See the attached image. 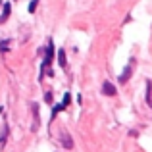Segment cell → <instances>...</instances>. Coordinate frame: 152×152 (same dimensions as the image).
<instances>
[{
	"label": "cell",
	"instance_id": "6da1fadb",
	"mask_svg": "<svg viewBox=\"0 0 152 152\" xmlns=\"http://www.w3.org/2000/svg\"><path fill=\"white\" fill-rule=\"evenodd\" d=\"M52 56H54V45H52V42H48V48H46V58H45V62H42V71H46L48 75H52V71H50Z\"/></svg>",
	"mask_w": 152,
	"mask_h": 152
},
{
	"label": "cell",
	"instance_id": "7a4b0ae2",
	"mask_svg": "<svg viewBox=\"0 0 152 152\" xmlns=\"http://www.w3.org/2000/svg\"><path fill=\"white\" fill-rule=\"evenodd\" d=\"M60 139H62V145L66 146V148H73V141H71L69 133H67L66 129H62V131H60Z\"/></svg>",
	"mask_w": 152,
	"mask_h": 152
},
{
	"label": "cell",
	"instance_id": "3957f363",
	"mask_svg": "<svg viewBox=\"0 0 152 152\" xmlns=\"http://www.w3.org/2000/svg\"><path fill=\"white\" fill-rule=\"evenodd\" d=\"M31 110H33V119H35V123H33V131H37V129H39V121H41V119H39V104H37V102H33V104H31Z\"/></svg>",
	"mask_w": 152,
	"mask_h": 152
},
{
	"label": "cell",
	"instance_id": "277c9868",
	"mask_svg": "<svg viewBox=\"0 0 152 152\" xmlns=\"http://www.w3.org/2000/svg\"><path fill=\"white\" fill-rule=\"evenodd\" d=\"M131 73H133V69H131V66H127L125 69H123V73L119 75V85H125L127 81H129V77H131Z\"/></svg>",
	"mask_w": 152,
	"mask_h": 152
},
{
	"label": "cell",
	"instance_id": "5b68a950",
	"mask_svg": "<svg viewBox=\"0 0 152 152\" xmlns=\"http://www.w3.org/2000/svg\"><path fill=\"white\" fill-rule=\"evenodd\" d=\"M102 93L106 94V96H115V93H118V91H115V87L112 85V83H104V87H102Z\"/></svg>",
	"mask_w": 152,
	"mask_h": 152
},
{
	"label": "cell",
	"instance_id": "8992f818",
	"mask_svg": "<svg viewBox=\"0 0 152 152\" xmlns=\"http://www.w3.org/2000/svg\"><path fill=\"white\" fill-rule=\"evenodd\" d=\"M58 64H60V67H66V66H67V60H66V52H64L62 48L58 50Z\"/></svg>",
	"mask_w": 152,
	"mask_h": 152
},
{
	"label": "cell",
	"instance_id": "52a82bcc",
	"mask_svg": "<svg viewBox=\"0 0 152 152\" xmlns=\"http://www.w3.org/2000/svg\"><path fill=\"white\" fill-rule=\"evenodd\" d=\"M146 104L152 108V83L146 81Z\"/></svg>",
	"mask_w": 152,
	"mask_h": 152
},
{
	"label": "cell",
	"instance_id": "ba28073f",
	"mask_svg": "<svg viewBox=\"0 0 152 152\" xmlns=\"http://www.w3.org/2000/svg\"><path fill=\"white\" fill-rule=\"evenodd\" d=\"M6 137H8V125H4L2 137H0V148H4V142H6Z\"/></svg>",
	"mask_w": 152,
	"mask_h": 152
},
{
	"label": "cell",
	"instance_id": "9c48e42d",
	"mask_svg": "<svg viewBox=\"0 0 152 152\" xmlns=\"http://www.w3.org/2000/svg\"><path fill=\"white\" fill-rule=\"evenodd\" d=\"M37 6H39V0H31V2H29V6H27V10H29V14H33V12L37 10Z\"/></svg>",
	"mask_w": 152,
	"mask_h": 152
},
{
	"label": "cell",
	"instance_id": "30bf717a",
	"mask_svg": "<svg viewBox=\"0 0 152 152\" xmlns=\"http://www.w3.org/2000/svg\"><path fill=\"white\" fill-rule=\"evenodd\" d=\"M69 100H71V94L66 93V94H64V102H62V104H64V106H67V104H69Z\"/></svg>",
	"mask_w": 152,
	"mask_h": 152
},
{
	"label": "cell",
	"instance_id": "8fae6325",
	"mask_svg": "<svg viewBox=\"0 0 152 152\" xmlns=\"http://www.w3.org/2000/svg\"><path fill=\"white\" fill-rule=\"evenodd\" d=\"M45 102L46 104H52V93H46L45 94Z\"/></svg>",
	"mask_w": 152,
	"mask_h": 152
}]
</instances>
